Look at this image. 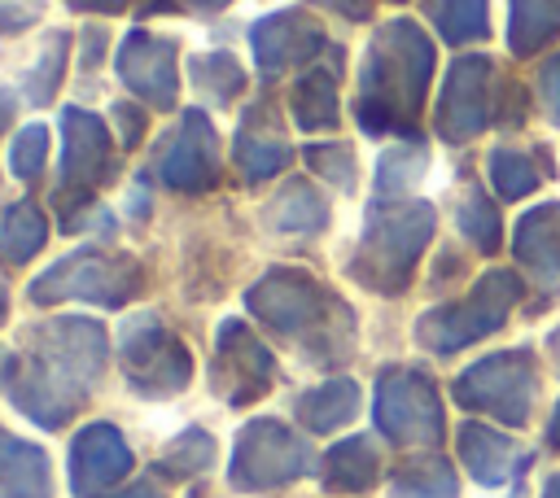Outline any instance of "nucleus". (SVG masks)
<instances>
[{
    "label": "nucleus",
    "instance_id": "obj_35",
    "mask_svg": "<svg viewBox=\"0 0 560 498\" xmlns=\"http://www.w3.org/2000/svg\"><path fill=\"white\" fill-rule=\"evenodd\" d=\"M464 232H468L481 249H494V240H499V223H494V214H490L477 197L464 205Z\"/></svg>",
    "mask_w": 560,
    "mask_h": 498
},
{
    "label": "nucleus",
    "instance_id": "obj_26",
    "mask_svg": "<svg viewBox=\"0 0 560 498\" xmlns=\"http://www.w3.org/2000/svg\"><path fill=\"white\" fill-rule=\"evenodd\" d=\"M214 463V437L206 432V428H184L166 450H162V459H158V472L162 476H171V481H188V476H197V472H206Z\"/></svg>",
    "mask_w": 560,
    "mask_h": 498
},
{
    "label": "nucleus",
    "instance_id": "obj_11",
    "mask_svg": "<svg viewBox=\"0 0 560 498\" xmlns=\"http://www.w3.org/2000/svg\"><path fill=\"white\" fill-rule=\"evenodd\" d=\"M153 170L175 192H206L219 179V135L201 109L179 114V127L162 140Z\"/></svg>",
    "mask_w": 560,
    "mask_h": 498
},
{
    "label": "nucleus",
    "instance_id": "obj_38",
    "mask_svg": "<svg viewBox=\"0 0 560 498\" xmlns=\"http://www.w3.org/2000/svg\"><path fill=\"white\" fill-rule=\"evenodd\" d=\"M70 9H79V13H118V9H127V0H66Z\"/></svg>",
    "mask_w": 560,
    "mask_h": 498
},
{
    "label": "nucleus",
    "instance_id": "obj_33",
    "mask_svg": "<svg viewBox=\"0 0 560 498\" xmlns=\"http://www.w3.org/2000/svg\"><path fill=\"white\" fill-rule=\"evenodd\" d=\"M306 162H311L315 175H324V179L337 183V188H346V183L354 179V157H350V149H341V144H311V149H306Z\"/></svg>",
    "mask_w": 560,
    "mask_h": 498
},
{
    "label": "nucleus",
    "instance_id": "obj_29",
    "mask_svg": "<svg viewBox=\"0 0 560 498\" xmlns=\"http://www.w3.org/2000/svg\"><path fill=\"white\" fill-rule=\"evenodd\" d=\"M66 52H70V35L52 31V35L44 39V52L35 57L31 74H26V96H31V105H48V100L57 96V83H61V74H66Z\"/></svg>",
    "mask_w": 560,
    "mask_h": 498
},
{
    "label": "nucleus",
    "instance_id": "obj_17",
    "mask_svg": "<svg viewBox=\"0 0 560 498\" xmlns=\"http://www.w3.org/2000/svg\"><path fill=\"white\" fill-rule=\"evenodd\" d=\"M0 498H52L48 454L0 428Z\"/></svg>",
    "mask_w": 560,
    "mask_h": 498
},
{
    "label": "nucleus",
    "instance_id": "obj_3",
    "mask_svg": "<svg viewBox=\"0 0 560 498\" xmlns=\"http://www.w3.org/2000/svg\"><path fill=\"white\" fill-rule=\"evenodd\" d=\"M433 70V48L411 22H385L368 48L359 79V122L363 131H398L420 109L424 83Z\"/></svg>",
    "mask_w": 560,
    "mask_h": 498
},
{
    "label": "nucleus",
    "instance_id": "obj_34",
    "mask_svg": "<svg viewBox=\"0 0 560 498\" xmlns=\"http://www.w3.org/2000/svg\"><path fill=\"white\" fill-rule=\"evenodd\" d=\"M494 183H499L508 197H521V192L534 183V170H529L525 157H516V153H494Z\"/></svg>",
    "mask_w": 560,
    "mask_h": 498
},
{
    "label": "nucleus",
    "instance_id": "obj_43",
    "mask_svg": "<svg viewBox=\"0 0 560 498\" xmlns=\"http://www.w3.org/2000/svg\"><path fill=\"white\" fill-rule=\"evenodd\" d=\"M551 437H556V441H560V419H556V428H551Z\"/></svg>",
    "mask_w": 560,
    "mask_h": 498
},
{
    "label": "nucleus",
    "instance_id": "obj_15",
    "mask_svg": "<svg viewBox=\"0 0 560 498\" xmlns=\"http://www.w3.org/2000/svg\"><path fill=\"white\" fill-rule=\"evenodd\" d=\"M249 48H254V61L262 74H280L289 66L311 61L324 48V31L302 9H280L249 26Z\"/></svg>",
    "mask_w": 560,
    "mask_h": 498
},
{
    "label": "nucleus",
    "instance_id": "obj_37",
    "mask_svg": "<svg viewBox=\"0 0 560 498\" xmlns=\"http://www.w3.org/2000/svg\"><path fill=\"white\" fill-rule=\"evenodd\" d=\"M39 13V4H13V0H0V35H13L22 26H31Z\"/></svg>",
    "mask_w": 560,
    "mask_h": 498
},
{
    "label": "nucleus",
    "instance_id": "obj_19",
    "mask_svg": "<svg viewBox=\"0 0 560 498\" xmlns=\"http://www.w3.org/2000/svg\"><path fill=\"white\" fill-rule=\"evenodd\" d=\"M376 472H381V459L368 437H346L319 459V481L332 494H363L372 489Z\"/></svg>",
    "mask_w": 560,
    "mask_h": 498
},
{
    "label": "nucleus",
    "instance_id": "obj_41",
    "mask_svg": "<svg viewBox=\"0 0 560 498\" xmlns=\"http://www.w3.org/2000/svg\"><path fill=\"white\" fill-rule=\"evenodd\" d=\"M4 310H9V288H4V280H0V319H4Z\"/></svg>",
    "mask_w": 560,
    "mask_h": 498
},
{
    "label": "nucleus",
    "instance_id": "obj_6",
    "mask_svg": "<svg viewBox=\"0 0 560 498\" xmlns=\"http://www.w3.org/2000/svg\"><path fill=\"white\" fill-rule=\"evenodd\" d=\"M311 467H315V454L302 432H293L280 419H249L236 432L228 481L241 494H262V489H280V485L306 476Z\"/></svg>",
    "mask_w": 560,
    "mask_h": 498
},
{
    "label": "nucleus",
    "instance_id": "obj_21",
    "mask_svg": "<svg viewBox=\"0 0 560 498\" xmlns=\"http://www.w3.org/2000/svg\"><path fill=\"white\" fill-rule=\"evenodd\" d=\"M354 411H359V384L354 380H324L311 393H302V402H298V419L315 432L341 428Z\"/></svg>",
    "mask_w": 560,
    "mask_h": 498
},
{
    "label": "nucleus",
    "instance_id": "obj_31",
    "mask_svg": "<svg viewBox=\"0 0 560 498\" xmlns=\"http://www.w3.org/2000/svg\"><path fill=\"white\" fill-rule=\"evenodd\" d=\"M438 26L446 39H472L486 31V4L481 0H442Z\"/></svg>",
    "mask_w": 560,
    "mask_h": 498
},
{
    "label": "nucleus",
    "instance_id": "obj_23",
    "mask_svg": "<svg viewBox=\"0 0 560 498\" xmlns=\"http://www.w3.org/2000/svg\"><path fill=\"white\" fill-rule=\"evenodd\" d=\"M44 240H48V218L35 201H13L0 214V253L9 262H26Z\"/></svg>",
    "mask_w": 560,
    "mask_h": 498
},
{
    "label": "nucleus",
    "instance_id": "obj_1",
    "mask_svg": "<svg viewBox=\"0 0 560 498\" xmlns=\"http://www.w3.org/2000/svg\"><path fill=\"white\" fill-rule=\"evenodd\" d=\"M109 341L96 319L70 315L31 328L26 345L0 363V389L39 428H61L105 376Z\"/></svg>",
    "mask_w": 560,
    "mask_h": 498
},
{
    "label": "nucleus",
    "instance_id": "obj_24",
    "mask_svg": "<svg viewBox=\"0 0 560 498\" xmlns=\"http://www.w3.org/2000/svg\"><path fill=\"white\" fill-rule=\"evenodd\" d=\"M267 214H271V227H280V232H319L328 223L324 197L311 183H302V179L284 183V192L271 201Z\"/></svg>",
    "mask_w": 560,
    "mask_h": 498
},
{
    "label": "nucleus",
    "instance_id": "obj_4",
    "mask_svg": "<svg viewBox=\"0 0 560 498\" xmlns=\"http://www.w3.org/2000/svg\"><path fill=\"white\" fill-rule=\"evenodd\" d=\"M433 232L429 205H376L368 214L359 253L350 258V275L372 293H398Z\"/></svg>",
    "mask_w": 560,
    "mask_h": 498
},
{
    "label": "nucleus",
    "instance_id": "obj_8",
    "mask_svg": "<svg viewBox=\"0 0 560 498\" xmlns=\"http://www.w3.org/2000/svg\"><path fill=\"white\" fill-rule=\"evenodd\" d=\"M376 428L398 446H433L442 437L433 380L411 367H389L376 384Z\"/></svg>",
    "mask_w": 560,
    "mask_h": 498
},
{
    "label": "nucleus",
    "instance_id": "obj_2",
    "mask_svg": "<svg viewBox=\"0 0 560 498\" xmlns=\"http://www.w3.org/2000/svg\"><path fill=\"white\" fill-rule=\"evenodd\" d=\"M245 310L276 336L302 345L315 363H337L350 341V310L306 271L276 266L254 288H245Z\"/></svg>",
    "mask_w": 560,
    "mask_h": 498
},
{
    "label": "nucleus",
    "instance_id": "obj_36",
    "mask_svg": "<svg viewBox=\"0 0 560 498\" xmlns=\"http://www.w3.org/2000/svg\"><path fill=\"white\" fill-rule=\"evenodd\" d=\"M109 118L118 122V135H122V144L131 149V144L140 140V131H144V114H140L136 105H127V100H118V105L109 109Z\"/></svg>",
    "mask_w": 560,
    "mask_h": 498
},
{
    "label": "nucleus",
    "instance_id": "obj_10",
    "mask_svg": "<svg viewBox=\"0 0 560 498\" xmlns=\"http://www.w3.org/2000/svg\"><path fill=\"white\" fill-rule=\"evenodd\" d=\"M512 297H516V280L512 275H503V271L499 275H486L464 301L424 315L420 328H416V336L429 349H455V345H464V341L499 328V319L508 315Z\"/></svg>",
    "mask_w": 560,
    "mask_h": 498
},
{
    "label": "nucleus",
    "instance_id": "obj_12",
    "mask_svg": "<svg viewBox=\"0 0 560 498\" xmlns=\"http://www.w3.org/2000/svg\"><path fill=\"white\" fill-rule=\"evenodd\" d=\"M118 79L153 109H175L179 92V48L153 31H127L118 44Z\"/></svg>",
    "mask_w": 560,
    "mask_h": 498
},
{
    "label": "nucleus",
    "instance_id": "obj_27",
    "mask_svg": "<svg viewBox=\"0 0 560 498\" xmlns=\"http://www.w3.org/2000/svg\"><path fill=\"white\" fill-rule=\"evenodd\" d=\"M389 494L394 498H455V472L442 459H416L394 472Z\"/></svg>",
    "mask_w": 560,
    "mask_h": 498
},
{
    "label": "nucleus",
    "instance_id": "obj_16",
    "mask_svg": "<svg viewBox=\"0 0 560 498\" xmlns=\"http://www.w3.org/2000/svg\"><path fill=\"white\" fill-rule=\"evenodd\" d=\"M525 389H529V367H525L521 354H499L490 363H477L455 384L464 406L494 411V415H503L512 424H521V415H525Z\"/></svg>",
    "mask_w": 560,
    "mask_h": 498
},
{
    "label": "nucleus",
    "instance_id": "obj_44",
    "mask_svg": "<svg viewBox=\"0 0 560 498\" xmlns=\"http://www.w3.org/2000/svg\"><path fill=\"white\" fill-rule=\"evenodd\" d=\"M214 4H223V0H210V9H214Z\"/></svg>",
    "mask_w": 560,
    "mask_h": 498
},
{
    "label": "nucleus",
    "instance_id": "obj_14",
    "mask_svg": "<svg viewBox=\"0 0 560 498\" xmlns=\"http://www.w3.org/2000/svg\"><path fill=\"white\" fill-rule=\"evenodd\" d=\"M61 140H66V149H61V183H66V192H92L96 183H105L114 175L109 127L96 114H88L79 105L61 109Z\"/></svg>",
    "mask_w": 560,
    "mask_h": 498
},
{
    "label": "nucleus",
    "instance_id": "obj_9",
    "mask_svg": "<svg viewBox=\"0 0 560 498\" xmlns=\"http://www.w3.org/2000/svg\"><path fill=\"white\" fill-rule=\"evenodd\" d=\"M210 384H214V393H223L228 406L258 402L276 384V358H271V349L241 319H223L219 332H214Z\"/></svg>",
    "mask_w": 560,
    "mask_h": 498
},
{
    "label": "nucleus",
    "instance_id": "obj_25",
    "mask_svg": "<svg viewBox=\"0 0 560 498\" xmlns=\"http://www.w3.org/2000/svg\"><path fill=\"white\" fill-rule=\"evenodd\" d=\"M459 450H464L468 472H472L481 485L508 481V459H512L508 437H499V432H490V428H481V424H468V428L459 432Z\"/></svg>",
    "mask_w": 560,
    "mask_h": 498
},
{
    "label": "nucleus",
    "instance_id": "obj_40",
    "mask_svg": "<svg viewBox=\"0 0 560 498\" xmlns=\"http://www.w3.org/2000/svg\"><path fill=\"white\" fill-rule=\"evenodd\" d=\"M105 498H162L153 485H131V489H122V494H105Z\"/></svg>",
    "mask_w": 560,
    "mask_h": 498
},
{
    "label": "nucleus",
    "instance_id": "obj_30",
    "mask_svg": "<svg viewBox=\"0 0 560 498\" xmlns=\"http://www.w3.org/2000/svg\"><path fill=\"white\" fill-rule=\"evenodd\" d=\"M44 162H48V127L31 122V127H22V131L13 135V149H9V170H13L18 179H39Z\"/></svg>",
    "mask_w": 560,
    "mask_h": 498
},
{
    "label": "nucleus",
    "instance_id": "obj_7",
    "mask_svg": "<svg viewBox=\"0 0 560 498\" xmlns=\"http://www.w3.org/2000/svg\"><path fill=\"white\" fill-rule=\"evenodd\" d=\"M118 363L127 371V384L144 398H171L192 380L188 345L158 315H136L122 323Z\"/></svg>",
    "mask_w": 560,
    "mask_h": 498
},
{
    "label": "nucleus",
    "instance_id": "obj_22",
    "mask_svg": "<svg viewBox=\"0 0 560 498\" xmlns=\"http://www.w3.org/2000/svg\"><path fill=\"white\" fill-rule=\"evenodd\" d=\"M293 122L302 131H328L337 127V79L332 70L315 66L293 87Z\"/></svg>",
    "mask_w": 560,
    "mask_h": 498
},
{
    "label": "nucleus",
    "instance_id": "obj_5",
    "mask_svg": "<svg viewBox=\"0 0 560 498\" xmlns=\"http://www.w3.org/2000/svg\"><path fill=\"white\" fill-rule=\"evenodd\" d=\"M140 266L127 253H105V249H79L48 271L31 280V301L35 306H57V301H92V306H122L140 293Z\"/></svg>",
    "mask_w": 560,
    "mask_h": 498
},
{
    "label": "nucleus",
    "instance_id": "obj_32",
    "mask_svg": "<svg viewBox=\"0 0 560 498\" xmlns=\"http://www.w3.org/2000/svg\"><path fill=\"white\" fill-rule=\"evenodd\" d=\"M420 170H424V153H420V149H389V153L381 157L376 183H381V192L389 197V192H402Z\"/></svg>",
    "mask_w": 560,
    "mask_h": 498
},
{
    "label": "nucleus",
    "instance_id": "obj_39",
    "mask_svg": "<svg viewBox=\"0 0 560 498\" xmlns=\"http://www.w3.org/2000/svg\"><path fill=\"white\" fill-rule=\"evenodd\" d=\"M315 4L337 9V13H346V17H363V13H368V0H315Z\"/></svg>",
    "mask_w": 560,
    "mask_h": 498
},
{
    "label": "nucleus",
    "instance_id": "obj_42",
    "mask_svg": "<svg viewBox=\"0 0 560 498\" xmlns=\"http://www.w3.org/2000/svg\"><path fill=\"white\" fill-rule=\"evenodd\" d=\"M542 498H560V476H556V481L547 485V494H542Z\"/></svg>",
    "mask_w": 560,
    "mask_h": 498
},
{
    "label": "nucleus",
    "instance_id": "obj_20",
    "mask_svg": "<svg viewBox=\"0 0 560 498\" xmlns=\"http://www.w3.org/2000/svg\"><path fill=\"white\" fill-rule=\"evenodd\" d=\"M289 144H284V135L280 131H267L262 127V109H254L245 122H241V131H236V166H241V175L245 179H271V175H280L284 166H289Z\"/></svg>",
    "mask_w": 560,
    "mask_h": 498
},
{
    "label": "nucleus",
    "instance_id": "obj_18",
    "mask_svg": "<svg viewBox=\"0 0 560 498\" xmlns=\"http://www.w3.org/2000/svg\"><path fill=\"white\" fill-rule=\"evenodd\" d=\"M481 74H486V61H459L451 70L442 92V114H438V127L446 140H464L481 127Z\"/></svg>",
    "mask_w": 560,
    "mask_h": 498
},
{
    "label": "nucleus",
    "instance_id": "obj_28",
    "mask_svg": "<svg viewBox=\"0 0 560 498\" xmlns=\"http://www.w3.org/2000/svg\"><path fill=\"white\" fill-rule=\"evenodd\" d=\"M192 83L214 105H228L245 87V70H241V61L232 52H201V57H192Z\"/></svg>",
    "mask_w": 560,
    "mask_h": 498
},
{
    "label": "nucleus",
    "instance_id": "obj_13",
    "mask_svg": "<svg viewBox=\"0 0 560 498\" xmlns=\"http://www.w3.org/2000/svg\"><path fill=\"white\" fill-rule=\"evenodd\" d=\"M131 472V446L122 441V432L114 424H88L74 432L70 441V494L74 498H101L105 489H114L122 476Z\"/></svg>",
    "mask_w": 560,
    "mask_h": 498
}]
</instances>
